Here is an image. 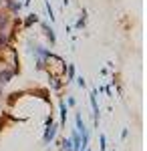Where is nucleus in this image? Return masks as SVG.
Instances as JSON below:
<instances>
[{
  "instance_id": "1",
  "label": "nucleus",
  "mask_w": 147,
  "mask_h": 151,
  "mask_svg": "<svg viewBox=\"0 0 147 151\" xmlns=\"http://www.w3.org/2000/svg\"><path fill=\"white\" fill-rule=\"evenodd\" d=\"M57 131H58V125H55V123L46 125V129H45V135H43V143H45V145H50L53 141L57 139Z\"/></svg>"
},
{
  "instance_id": "2",
  "label": "nucleus",
  "mask_w": 147,
  "mask_h": 151,
  "mask_svg": "<svg viewBox=\"0 0 147 151\" xmlns=\"http://www.w3.org/2000/svg\"><path fill=\"white\" fill-rule=\"evenodd\" d=\"M89 99H91V107H93V121H95V125H99V117H101V113H99V103H97V89L91 91Z\"/></svg>"
},
{
  "instance_id": "3",
  "label": "nucleus",
  "mask_w": 147,
  "mask_h": 151,
  "mask_svg": "<svg viewBox=\"0 0 147 151\" xmlns=\"http://www.w3.org/2000/svg\"><path fill=\"white\" fill-rule=\"evenodd\" d=\"M6 4V8H8V14H18L20 12V8H22V2L20 0H8V2H4Z\"/></svg>"
},
{
  "instance_id": "4",
  "label": "nucleus",
  "mask_w": 147,
  "mask_h": 151,
  "mask_svg": "<svg viewBox=\"0 0 147 151\" xmlns=\"http://www.w3.org/2000/svg\"><path fill=\"white\" fill-rule=\"evenodd\" d=\"M12 77H14V70H12V69H2V70H0V87L6 85Z\"/></svg>"
},
{
  "instance_id": "5",
  "label": "nucleus",
  "mask_w": 147,
  "mask_h": 151,
  "mask_svg": "<svg viewBox=\"0 0 147 151\" xmlns=\"http://www.w3.org/2000/svg\"><path fill=\"white\" fill-rule=\"evenodd\" d=\"M10 22H12V14H8V12H0V30H6Z\"/></svg>"
},
{
  "instance_id": "6",
  "label": "nucleus",
  "mask_w": 147,
  "mask_h": 151,
  "mask_svg": "<svg viewBox=\"0 0 147 151\" xmlns=\"http://www.w3.org/2000/svg\"><path fill=\"white\" fill-rule=\"evenodd\" d=\"M58 107H61V125H58V127H65V125H67V113H68L67 103H65V101H61Z\"/></svg>"
},
{
  "instance_id": "7",
  "label": "nucleus",
  "mask_w": 147,
  "mask_h": 151,
  "mask_svg": "<svg viewBox=\"0 0 147 151\" xmlns=\"http://www.w3.org/2000/svg\"><path fill=\"white\" fill-rule=\"evenodd\" d=\"M43 28H45L46 36H48V40H50V45H55V42H57V36H55V30H53V26H48L46 22H43Z\"/></svg>"
},
{
  "instance_id": "8",
  "label": "nucleus",
  "mask_w": 147,
  "mask_h": 151,
  "mask_svg": "<svg viewBox=\"0 0 147 151\" xmlns=\"http://www.w3.org/2000/svg\"><path fill=\"white\" fill-rule=\"evenodd\" d=\"M65 73H67V81H65V85H68L71 81H75V65H68L67 69H65Z\"/></svg>"
},
{
  "instance_id": "9",
  "label": "nucleus",
  "mask_w": 147,
  "mask_h": 151,
  "mask_svg": "<svg viewBox=\"0 0 147 151\" xmlns=\"http://www.w3.org/2000/svg\"><path fill=\"white\" fill-rule=\"evenodd\" d=\"M34 22H38V16H36V14H28V18L24 20V26L28 28V26H30V24H34Z\"/></svg>"
},
{
  "instance_id": "10",
  "label": "nucleus",
  "mask_w": 147,
  "mask_h": 151,
  "mask_svg": "<svg viewBox=\"0 0 147 151\" xmlns=\"http://www.w3.org/2000/svg\"><path fill=\"white\" fill-rule=\"evenodd\" d=\"M46 12H48V16H50V22L55 20V12H53V6H50V2H46Z\"/></svg>"
},
{
  "instance_id": "11",
  "label": "nucleus",
  "mask_w": 147,
  "mask_h": 151,
  "mask_svg": "<svg viewBox=\"0 0 147 151\" xmlns=\"http://www.w3.org/2000/svg\"><path fill=\"white\" fill-rule=\"evenodd\" d=\"M85 24H87V18H85V12H83V18H79V22H77V28H85Z\"/></svg>"
},
{
  "instance_id": "12",
  "label": "nucleus",
  "mask_w": 147,
  "mask_h": 151,
  "mask_svg": "<svg viewBox=\"0 0 147 151\" xmlns=\"http://www.w3.org/2000/svg\"><path fill=\"white\" fill-rule=\"evenodd\" d=\"M77 85H79L81 89H85V87H87V83H85V77H77Z\"/></svg>"
},
{
  "instance_id": "13",
  "label": "nucleus",
  "mask_w": 147,
  "mask_h": 151,
  "mask_svg": "<svg viewBox=\"0 0 147 151\" xmlns=\"http://www.w3.org/2000/svg\"><path fill=\"white\" fill-rule=\"evenodd\" d=\"M99 139H101V149L105 151V149H107V137H105V135H101Z\"/></svg>"
},
{
  "instance_id": "14",
  "label": "nucleus",
  "mask_w": 147,
  "mask_h": 151,
  "mask_svg": "<svg viewBox=\"0 0 147 151\" xmlns=\"http://www.w3.org/2000/svg\"><path fill=\"white\" fill-rule=\"evenodd\" d=\"M67 105H68V107H75V105H77L75 97H68V99H67Z\"/></svg>"
},
{
  "instance_id": "15",
  "label": "nucleus",
  "mask_w": 147,
  "mask_h": 151,
  "mask_svg": "<svg viewBox=\"0 0 147 151\" xmlns=\"http://www.w3.org/2000/svg\"><path fill=\"white\" fill-rule=\"evenodd\" d=\"M127 135H129V131H127V129H123V133H121V139H127Z\"/></svg>"
},
{
  "instance_id": "16",
  "label": "nucleus",
  "mask_w": 147,
  "mask_h": 151,
  "mask_svg": "<svg viewBox=\"0 0 147 151\" xmlns=\"http://www.w3.org/2000/svg\"><path fill=\"white\" fill-rule=\"evenodd\" d=\"M0 99H2V87H0Z\"/></svg>"
},
{
  "instance_id": "17",
  "label": "nucleus",
  "mask_w": 147,
  "mask_h": 151,
  "mask_svg": "<svg viewBox=\"0 0 147 151\" xmlns=\"http://www.w3.org/2000/svg\"><path fill=\"white\" fill-rule=\"evenodd\" d=\"M85 151H91V149H89V147H87V149H85Z\"/></svg>"
},
{
  "instance_id": "18",
  "label": "nucleus",
  "mask_w": 147,
  "mask_h": 151,
  "mask_svg": "<svg viewBox=\"0 0 147 151\" xmlns=\"http://www.w3.org/2000/svg\"><path fill=\"white\" fill-rule=\"evenodd\" d=\"M4 2H8V0H4Z\"/></svg>"
}]
</instances>
